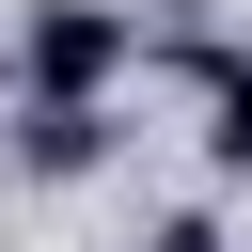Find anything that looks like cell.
<instances>
[{
    "label": "cell",
    "instance_id": "1",
    "mask_svg": "<svg viewBox=\"0 0 252 252\" xmlns=\"http://www.w3.org/2000/svg\"><path fill=\"white\" fill-rule=\"evenodd\" d=\"M126 63H142V16H126V0H47V16H32V47H16V79H32V94H110Z\"/></svg>",
    "mask_w": 252,
    "mask_h": 252
},
{
    "label": "cell",
    "instance_id": "4",
    "mask_svg": "<svg viewBox=\"0 0 252 252\" xmlns=\"http://www.w3.org/2000/svg\"><path fill=\"white\" fill-rule=\"evenodd\" d=\"M158 252H220V220H158Z\"/></svg>",
    "mask_w": 252,
    "mask_h": 252
},
{
    "label": "cell",
    "instance_id": "3",
    "mask_svg": "<svg viewBox=\"0 0 252 252\" xmlns=\"http://www.w3.org/2000/svg\"><path fill=\"white\" fill-rule=\"evenodd\" d=\"M205 158H220V173H252V63H220V126H205Z\"/></svg>",
    "mask_w": 252,
    "mask_h": 252
},
{
    "label": "cell",
    "instance_id": "2",
    "mask_svg": "<svg viewBox=\"0 0 252 252\" xmlns=\"http://www.w3.org/2000/svg\"><path fill=\"white\" fill-rule=\"evenodd\" d=\"M16 158H32V173H94V158H110V110H94V94H32V142H16Z\"/></svg>",
    "mask_w": 252,
    "mask_h": 252
}]
</instances>
